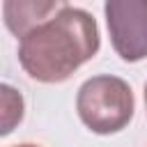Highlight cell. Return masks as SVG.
<instances>
[{
  "mask_svg": "<svg viewBox=\"0 0 147 147\" xmlns=\"http://www.w3.org/2000/svg\"><path fill=\"white\" fill-rule=\"evenodd\" d=\"M76 110L80 122L99 136H110L122 131L136 110L131 85L110 74L87 78L76 94Z\"/></svg>",
  "mask_w": 147,
  "mask_h": 147,
  "instance_id": "2",
  "label": "cell"
},
{
  "mask_svg": "<svg viewBox=\"0 0 147 147\" xmlns=\"http://www.w3.org/2000/svg\"><path fill=\"white\" fill-rule=\"evenodd\" d=\"M14 147H39V145H32V142H21V145H14Z\"/></svg>",
  "mask_w": 147,
  "mask_h": 147,
  "instance_id": "6",
  "label": "cell"
},
{
  "mask_svg": "<svg viewBox=\"0 0 147 147\" xmlns=\"http://www.w3.org/2000/svg\"><path fill=\"white\" fill-rule=\"evenodd\" d=\"M99 28L90 11L64 5L18 44L23 71L39 83H62L99 51Z\"/></svg>",
  "mask_w": 147,
  "mask_h": 147,
  "instance_id": "1",
  "label": "cell"
},
{
  "mask_svg": "<svg viewBox=\"0 0 147 147\" xmlns=\"http://www.w3.org/2000/svg\"><path fill=\"white\" fill-rule=\"evenodd\" d=\"M145 110H147V83H145Z\"/></svg>",
  "mask_w": 147,
  "mask_h": 147,
  "instance_id": "7",
  "label": "cell"
},
{
  "mask_svg": "<svg viewBox=\"0 0 147 147\" xmlns=\"http://www.w3.org/2000/svg\"><path fill=\"white\" fill-rule=\"evenodd\" d=\"M64 5L67 2H57V0H5L2 2L5 25L11 34L23 39L37 25L55 16Z\"/></svg>",
  "mask_w": 147,
  "mask_h": 147,
  "instance_id": "4",
  "label": "cell"
},
{
  "mask_svg": "<svg viewBox=\"0 0 147 147\" xmlns=\"http://www.w3.org/2000/svg\"><path fill=\"white\" fill-rule=\"evenodd\" d=\"M0 106H2V113H0V133L2 136H9L16 124H21L23 119V96L18 90H14L11 85L2 83L0 85Z\"/></svg>",
  "mask_w": 147,
  "mask_h": 147,
  "instance_id": "5",
  "label": "cell"
},
{
  "mask_svg": "<svg viewBox=\"0 0 147 147\" xmlns=\"http://www.w3.org/2000/svg\"><path fill=\"white\" fill-rule=\"evenodd\" d=\"M103 11L115 53L124 62L147 57V0H108Z\"/></svg>",
  "mask_w": 147,
  "mask_h": 147,
  "instance_id": "3",
  "label": "cell"
}]
</instances>
